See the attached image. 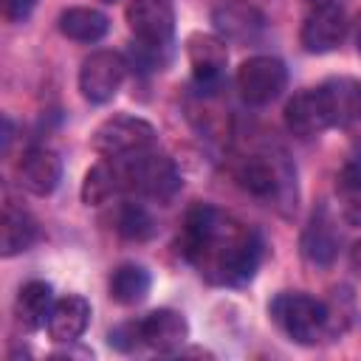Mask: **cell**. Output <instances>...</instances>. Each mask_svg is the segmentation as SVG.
Masks as SVG:
<instances>
[{
    "mask_svg": "<svg viewBox=\"0 0 361 361\" xmlns=\"http://www.w3.org/2000/svg\"><path fill=\"white\" fill-rule=\"evenodd\" d=\"M180 245L192 268L212 285H243L257 274L262 259L259 234L209 203L186 212Z\"/></svg>",
    "mask_w": 361,
    "mask_h": 361,
    "instance_id": "cell-1",
    "label": "cell"
},
{
    "mask_svg": "<svg viewBox=\"0 0 361 361\" xmlns=\"http://www.w3.org/2000/svg\"><path fill=\"white\" fill-rule=\"evenodd\" d=\"M116 161L121 169L124 192H133L138 197L158 200V203H169L180 192V175L164 152L144 149V152L116 158Z\"/></svg>",
    "mask_w": 361,
    "mask_h": 361,
    "instance_id": "cell-2",
    "label": "cell"
},
{
    "mask_svg": "<svg viewBox=\"0 0 361 361\" xmlns=\"http://www.w3.org/2000/svg\"><path fill=\"white\" fill-rule=\"evenodd\" d=\"M271 319L296 344H316L330 333V307L307 293L282 290L271 299Z\"/></svg>",
    "mask_w": 361,
    "mask_h": 361,
    "instance_id": "cell-3",
    "label": "cell"
},
{
    "mask_svg": "<svg viewBox=\"0 0 361 361\" xmlns=\"http://www.w3.org/2000/svg\"><path fill=\"white\" fill-rule=\"evenodd\" d=\"M234 178L245 192L274 203H282L293 195V172L282 155H248L237 164Z\"/></svg>",
    "mask_w": 361,
    "mask_h": 361,
    "instance_id": "cell-4",
    "label": "cell"
},
{
    "mask_svg": "<svg viewBox=\"0 0 361 361\" xmlns=\"http://www.w3.org/2000/svg\"><path fill=\"white\" fill-rule=\"evenodd\" d=\"M90 144L104 158H127L152 149L155 127L138 116H110L93 130Z\"/></svg>",
    "mask_w": 361,
    "mask_h": 361,
    "instance_id": "cell-5",
    "label": "cell"
},
{
    "mask_svg": "<svg viewBox=\"0 0 361 361\" xmlns=\"http://www.w3.org/2000/svg\"><path fill=\"white\" fill-rule=\"evenodd\" d=\"M234 82H237V90L245 104L262 107L285 90L288 71L276 56H251L237 68Z\"/></svg>",
    "mask_w": 361,
    "mask_h": 361,
    "instance_id": "cell-6",
    "label": "cell"
},
{
    "mask_svg": "<svg viewBox=\"0 0 361 361\" xmlns=\"http://www.w3.org/2000/svg\"><path fill=\"white\" fill-rule=\"evenodd\" d=\"M127 76V59L118 51H93L79 68V90L90 104H107Z\"/></svg>",
    "mask_w": 361,
    "mask_h": 361,
    "instance_id": "cell-7",
    "label": "cell"
},
{
    "mask_svg": "<svg viewBox=\"0 0 361 361\" xmlns=\"http://www.w3.org/2000/svg\"><path fill=\"white\" fill-rule=\"evenodd\" d=\"M127 25L141 45L166 48L175 34V6L172 0H130L124 8Z\"/></svg>",
    "mask_w": 361,
    "mask_h": 361,
    "instance_id": "cell-8",
    "label": "cell"
},
{
    "mask_svg": "<svg viewBox=\"0 0 361 361\" xmlns=\"http://www.w3.org/2000/svg\"><path fill=\"white\" fill-rule=\"evenodd\" d=\"M344 34H347L344 8L338 3H324V6H313L310 14L305 17L299 42L307 54H327L341 45Z\"/></svg>",
    "mask_w": 361,
    "mask_h": 361,
    "instance_id": "cell-9",
    "label": "cell"
},
{
    "mask_svg": "<svg viewBox=\"0 0 361 361\" xmlns=\"http://www.w3.org/2000/svg\"><path fill=\"white\" fill-rule=\"evenodd\" d=\"M285 127L299 138H313L333 127V113L322 85L310 90H299L285 104Z\"/></svg>",
    "mask_w": 361,
    "mask_h": 361,
    "instance_id": "cell-10",
    "label": "cell"
},
{
    "mask_svg": "<svg viewBox=\"0 0 361 361\" xmlns=\"http://www.w3.org/2000/svg\"><path fill=\"white\" fill-rule=\"evenodd\" d=\"M212 23L223 42L248 45V42L259 39V34L265 28V14L245 0H223L220 6H214Z\"/></svg>",
    "mask_w": 361,
    "mask_h": 361,
    "instance_id": "cell-11",
    "label": "cell"
},
{
    "mask_svg": "<svg viewBox=\"0 0 361 361\" xmlns=\"http://www.w3.org/2000/svg\"><path fill=\"white\" fill-rule=\"evenodd\" d=\"M186 56H189V65H192L197 87L212 93L220 85L226 62H228L226 42L220 37H214V34H192L186 39Z\"/></svg>",
    "mask_w": 361,
    "mask_h": 361,
    "instance_id": "cell-12",
    "label": "cell"
},
{
    "mask_svg": "<svg viewBox=\"0 0 361 361\" xmlns=\"http://www.w3.org/2000/svg\"><path fill=\"white\" fill-rule=\"evenodd\" d=\"M62 178V158L48 147H31L17 161V180L31 195H51Z\"/></svg>",
    "mask_w": 361,
    "mask_h": 361,
    "instance_id": "cell-13",
    "label": "cell"
},
{
    "mask_svg": "<svg viewBox=\"0 0 361 361\" xmlns=\"http://www.w3.org/2000/svg\"><path fill=\"white\" fill-rule=\"evenodd\" d=\"M138 336H141V344H147L149 350L172 353V350H178L186 341L189 324H186V319L178 310L158 307V310L147 313L138 322Z\"/></svg>",
    "mask_w": 361,
    "mask_h": 361,
    "instance_id": "cell-14",
    "label": "cell"
},
{
    "mask_svg": "<svg viewBox=\"0 0 361 361\" xmlns=\"http://www.w3.org/2000/svg\"><path fill=\"white\" fill-rule=\"evenodd\" d=\"M90 324V305L87 299L68 293L54 302L51 316H48V333L59 344H73Z\"/></svg>",
    "mask_w": 361,
    "mask_h": 361,
    "instance_id": "cell-15",
    "label": "cell"
},
{
    "mask_svg": "<svg viewBox=\"0 0 361 361\" xmlns=\"http://www.w3.org/2000/svg\"><path fill=\"white\" fill-rule=\"evenodd\" d=\"M51 307H54L51 285L42 279H31L20 288V293L14 299V319L25 333H34L48 322Z\"/></svg>",
    "mask_w": 361,
    "mask_h": 361,
    "instance_id": "cell-16",
    "label": "cell"
},
{
    "mask_svg": "<svg viewBox=\"0 0 361 361\" xmlns=\"http://www.w3.org/2000/svg\"><path fill=\"white\" fill-rule=\"evenodd\" d=\"M302 251L313 265H330L338 251V231L327 209L313 212L310 223L302 231Z\"/></svg>",
    "mask_w": 361,
    "mask_h": 361,
    "instance_id": "cell-17",
    "label": "cell"
},
{
    "mask_svg": "<svg viewBox=\"0 0 361 361\" xmlns=\"http://www.w3.org/2000/svg\"><path fill=\"white\" fill-rule=\"evenodd\" d=\"M37 237H39L37 220L28 212L6 203V209H3V226H0V254L3 257L23 254V251H28L37 243Z\"/></svg>",
    "mask_w": 361,
    "mask_h": 361,
    "instance_id": "cell-18",
    "label": "cell"
},
{
    "mask_svg": "<svg viewBox=\"0 0 361 361\" xmlns=\"http://www.w3.org/2000/svg\"><path fill=\"white\" fill-rule=\"evenodd\" d=\"M59 25V34L73 39V42H99L107 28H110V20L99 11V8H90V6H73V8H65L56 20Z\"/></svg>",
    "mask_w": 361,
    "mask_h": 361,
    "instance_id": "cell-19",
    "label": "cell"
},
{
    "mask_svg": "<svg viewBox=\"0 0 361 361\" xmlns=\"http://www.w3.org/2000/svg\"><path fill=\"white\" fill-rule=\"evenodd\" d=\"M330 113H333V127H347L361 118V82L355 79H330L322 85Z\"/></svg>",
    "mask_w": 361,
    "mask_h": 361,
    "instance_id": "cell-20",
    "label": "cell"
},
{
    "mask_svg": "<svg viewBox=\"0 0 361 361\" xmlns=\"http://www.w3.org/2000/svg\"><path fill=\"white\" fill-rule=\"evenodd\" d=\"M118 192H124V183H121V169L116 158H107L104 164H96L93 169H87L82 180V203L102 206Z\"/></svg>",
    "mask_w": 361,
    "mask_h": 361,
    "instance_id": "cell-21",
    "label": "cell"
},
{
    "mask_svg": "<svg viewBox=\"0 0 361 361\" xmlns=\"http://www.w3.org/2000/svg\"><path fill=\"white\" fill-rule=\"evenodd\" d=\"M149 285H152V279H149V271L144 265L124 262L110 276V296L118 305H138L147 299Z\"/></svg>",
    "mask_w": 361,
    "mask_h": 361,
    "instance_id": "cell-22",
    "label": "cell"
},
{
    "mask_svg": "<svg viewBox=\"0 0 361 361\" xmlns=\"http://www.w3.org/2000/svg\"><path fill=\"white\" fill-rule=\"evenodd\" d=\"M116 231L127 240H149L155 234V223L149 217V212L141 206V203H121L118 212H116Z\"/></svg>",
    "mask_w": 361,
    "mask_h": 361,
    "instance_id": "cell-23",
    "label": "cell"
},
{
    "mask_svg": "<svg viewBox=\"0 0 361 361\" xmlns=\"http://www.w3.org/2000/svg\"><path fill=\"white\" fill-rule=\"evenodd\" d=\"M338 195H341V212L344 220L353 226H361V161L347 164L338 175Z\"/></svg>",
    "mask_w": 361,
    "mask_h": 361,
    "instance_id": "cell-24",
    "label": "cell"
},
{
    "mask_svg": "<svg viewBox=\"0 0 361 361\" xmlns=\"http://www.w3.org/2000/svg\"><path fill=\"white\" fill-rule=\"evenodd\" d=\"M110 344H113V347H118V350H124V353L135 350V347L141 344V336H138V322H130V324L116 327V330L110 333Z\"/></svg>",
    "mask_w": 361,
    "mask_h": 361,
    "instance_id": "cell-25",
    "label": "cell"
},
{
    "mask_svg": "<svg viewBox=\"0 0 361 361\" xmlns=\"http://www.w3.org/2000/svg\"><path fill=\"white\" fill-rule=\"evenodd\" d=\"M0 6H3V17L8 23H23L31 17L37 0H0Z\"/></svg>",
    "mask_w": 361,
    "mask_h": 361,
    "instance_id": "cell-26",
    "label": "cell"
},
{
    "mask_svg": "<svg viewBox=\"0 0 361 361\" xmlns=\"http://www.w3.org/2000/svg\"><path fill=\"white\" fill-rule=\"evenodd\" d=\"M350 265H353V271L361 276V240L353 243V248H350Z\"/></svg>",
    "mask_w": 361,
    "mask_h": 361,
    "instance_id": "cell-27",
    "label": "cell"
},
{
    "mask_svg": "<svg viewBox=\"0 0 361 361\" xmlns=\"http://www.w3.org/2000/svg\"><path fill=\"white\" fill-rule=\"evenodd\" d=\"M355 42H358V54H361V20H358V31H355Z\"/></svg>",
    "mask_w": 361,
    "mask_h": 361,
    "instance_id": "cell-28",
    "label": "cell"
},
{
    "mask_svg": "<svg viewBox=\"0 0 361 361\" xmlns=\"http://www.w3.org/2000/svg\"><path fill=\"white\" fill-rule=\"evenodd\" d=\"M310 6H324V3H338V0H307Z\"/></svg>",
    "mask_w": 361,
    "mask_h": 361,
    "instance_id": "cell-29",
    "label": "cell"
},
{
    "mask_svg": "<svg viewBox=\"0 0 361 361\" xmlns=\"http://www.w3.org/2000/svg\"><path fill=\"white\" fill-rule=\"evenodd\" d=\"M99 3H116V0H99Z\"/></svg>",
    "mask_w": 361,
    "mask_h": 361,
    "instance_id": "cell-30",
    "label": "cell"
}]
</instances>
